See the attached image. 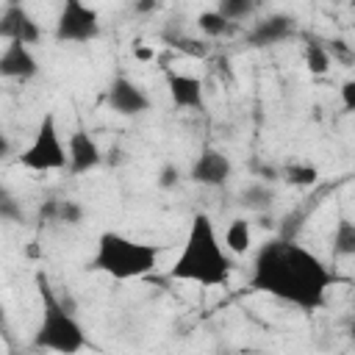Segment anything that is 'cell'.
Instances as JSON below:
<instances>
[{"label":"cell","instance_id":"6da1fadb","mask_svg":"<svg viewBox=\"0 0 355 355\" xmlns=\"http://www.w3.org/2000/svg\"><path fill=\"white\" fill-rule=\"evenodd\" d=\"M338 283V275L288 236H277L266 241L255 258L250 272V288L269 294L280 302H288L300 311H316L324 305L327 291Z\"/></svg>","mask_w":355,"mask_h":355},{"label":"cell","instance_id":"7a4b0ae2","mask_svg":"<svg viewBox=\"0 0 355 355\" xmlns=\"http://www.w3.org/2000/svg\"><path fill=\"white\" fill-rule=\"evenodd\" d=\"M233 275V255L216 236L214 219L208 214H194L183 239L178 258L169 266L172 280L197 283L202 288H225Z\"/></svg>","mask_w":355,"mask_h":355},{"label":"cell","instance_id":"3957f363","mask_svg":"<svg viewBox=\"0 0 355 355\" xmlns=\"http://www.w3.org/2000/svg\"><path fill=\"white\" fill-rule=\"evenodd\" d=\"M161 250L155 244L130 239L116 230H103L97 236V247L92 255V269L103 272L114 280H139L155 272Z\"/></svg>","mask_w":355,"mask_h":355},{"label":"cell","instance_id":"277c9868","mask_svg":"<svg viewBox=\"0 0 355 355\" xmlns=\"http://www.w3.org/2000/svg\"><path fill=\"white\" fill-rule=\"evenodd\" d=\"M36 288L42 300V319L33 333V347L36 349H50V352H80L86 347V333L83 324L75 319L72 308L53 291L47 275L39 269L36 272Z\"/></svg>","mask_w":355,"mask_h":355},{"label":"cell","instance_id":"5b68a950","mask_svg":"<svg viewBox=\"0 0 355 355\" xmlns=\"http://www.w3.org/2000/svg\"><path fill=\"white\" fill-rule=\"evenodd\" d=\"M19 164L31 172H55V169H67V144L61 139L58 130V119L55 114H44L36 125V133L31 139V144L19 153Z\"/></svg>","mask_w":355,"mask_h":355},{"label":"cell","instance_id":"8992f818","mask_svg":"<svg viewBox=\"0 0 355 355\" xmlns=\"http://www.w3.org/2000/svg\"><path fill=\"white\" fill-rule=\"evenodd\" d=\"M53 36L64 44H86L100 36V14L86 0H61Z\"/></svg>","mask_w":355,"mask_h":355},{"label":"cell","instance_id":"52a82bcc","mask_svg":"<svg viewBox=\"0 0 355 355\" xmlns=\"http://www.w3.org/2000/svg\"><path fill=\"white\" fill-rule=\"evenodd\" d=\"M103 100H105V105H108L114 114H119V116H139V114H147L150 105H153L150 94H147L136 80H130L128 75H116V78L105 86Z\"/></svg>","mask_w":355,"mask_h":355},{"label":"cell","instance_id":"ba28073f","mask_svg":"<svg viewBox=\"0 0 355 355\" xmlns=\"http://www.w3.org/2000/svg\"><path fill=\"white\" fill-rule=\"evenodd\" d=\"M230 178H233V161L219 147H202L200 155L194 158L191 169H189V180L208 186V189H219Z\"/></svg>","mask_w":355,"mask_h":355},{"label":"cell","instance_id":"9c48e42d","mask_svg":"<svg viewBox=\"0 0 355 355\" xmlns=\"http://www.w3.org/2000/svg\"><path fill=\"white\" fill-rule=\"evenodd\" d=\"M0 39L22 42V44H36L42 39L39 22L19 0H8L6 8L0 11Z\"/></svg>","mask_w":355,"mask_h":355},{"label":"cell","instance_id":"30bf717a","mask_svg":"<svg viewBox=\"0 0 355 355\" xmlns=\"http://www.w3.org/2000/svg\"><path fill=\"white\" fill-rule=\"evenodd\" d=\"M100 164H103V150H100L97 139L83 128L72 130L67 139V169L72 175H86V172L97 169Z\"/></svg>","mask_w":355,"mask_h":355},{"label":"cell","instance_id":"8fae6325","mask_svg":"<svg viewBox=\"0 0 355 355\" xmlns=\"http://www.w3.org/2000/svg\"><path fill=\"white\" fill-rule=\"evenodd\" d=\"M297 33V22L291 14H283V11H275V14H266L261 17L250 31H247V44L250 47H275L286 39H291Z\"/></svg>","mask_w":355,"mask_h":355},{"label":"cell","instance_id":"7c38bea8","mask_svg":"<svg viewBox=\"0 0 355 355\" xmlns=\"http://www.w3.org/2000/svg\"><path fill=\"white\" fill-rule=\"evenodd\" d=\"M164 80H166V92H169V100L175 108H183V111H202L205 108V89H202L200 78H194L189 72L166 69Z\"/></svg>","mask_w":355,"mask_h":355},{"label":"cell","instance_id":"4fadbf2b","mask_svg":"<svg viewBox=\"0 0 355 355\" xmlns=\"http://www.w3.org/2000/svg\"><path fill=\"white\" fill-rule=\"evenodd\" d=\"M39 75V61L31 50V44L22 42H6L0 50V78L6 80H31Z\"/></svg>","mask_w":355,"mask_h":355},{"label":"cell","instance_id":"5bb4252c","mask_svg":"<svg viewBox=\"0 0 355 355\" xmlns=\"http://www.w3.org/2000/svg\"><path fill=\"white\" fill-rule=\"evenodd\" d=\"M36 216H39V222H53V225H80L86 216V208L78 200L53 197V200H44L39 205Z\"/></svg>","mask_w":355,"mask_h":355},{"label":"cell","instance_id":"9a60e30c","mask_svg":"<svg viewBox=\"0 0 355 355\" xmlns=\"http://www.w3.org/2000/svg\"><path fill=\"white\" fill-rule=\"evenodd\" d=\"M222 244H225V250H227L230 255H244V252L250 250V244H252V227H250V222H247L244 216L230 219Z\"/></svg>","mask_w":355,"mask_h":355},{"label":"cell","instance_id":"2e32d148","mask_svg":"<svg viewBox=\"0 0 355 355\" xmlns=\"http://www.w3.org/2000/svg\"><path fill=\"white\" fill-rule=\"evenodd\" d=\"M280 178L288 183V186H297V189H308L319 180V169L311 164V161H288L286 166H280Z\"/></svg>","mask_w":355,"mask_h":355},{"label":"cell","instance_id":"e0dca14e","mask_svg":"<svg viewBox=\"0 0 355 355\" xmlns=\"http://www.w3.org/2000/svg\"><path fill=\"white\" fill-rule=\"evenodd\" d=\"M275 202V189L263 180H252L250 186L241 189V205L250 211H263Z\"/></svg>","mask_w":355,"mask_h":355},{"label":"cell","instance_id":"ac0fdd59","mask_svg":"<svg viewBox=\"0 0 355 355\" xmlns=\"http://www.w3.org/2000/svg\"><path fill=\"white\" fill-rule=\"evenodd\" d=\"M333 252L341 258L355 255V222L349 216H341L333 230Z\"/></svg>","mask_w":355,"mask_h":355},{"label":"cell","instance_id":"d6986e66","mask_svg":"<svg viewBox=\"0 0 355 355\" xmlns=\"http://www.w3.org/2000/svg\"><path fill=\"white\" fill-rule=\"evenodd\" d=\"M233 25H236V22H230L227 17H222L216 8H211V11H202V14L197 17V28H200V33H205L208 39H219V36H227V33L233 31Z\"/></svg>","mask_w":355,"mask_h":355},{"label":"cell","instance_id":"ffe728a7","mask_svg":"<svg viewBox=\"0 0 355 355\" xmlns=\"http://www.w3.org/2000/svg\"><path fill=\"white\" fill-rule=\"evenodd\" d=\"M302 55H305V69L311 75H324L333 64V55H330L327 44H322V42H308Z\"/></svg>","mask_w":355,"mask_h":355},{"label":"cell","instance_id":"44dd1931","mask_svg":"<svg viewBox=\"0 0 355 355\" xmlns=\"http://www.w3.org/2000/svg\"><path fill=\"white\" fill-rule=\"evenodd\" d=\"M258 8H261V0H216V11L227 17L230 22L250 19Z\"/></svg>","mask_w":355,"mask_h":355},{"label":"cell","instance_id":"7402d4cb","mask_svg":"<svg viewBox=\"0 0 355 355\" xmlns=\"http://www.w3.org/2000/svg\"><path fill=\"white\" fill-rule=\"evenodd\" d=\"M164 39L178 47L183 55H191V58H205L208 55V42L202 39H191V36H183V33H164Z\"/></svg>","mask_w":355,"mask_h":355},{"label":"cell","instance_id":"603a6c76","mask_svg":"<svg viewBox=\"0 0 355 355\" xmlns=\"http://www.w3.org/2000/svg\"><path fill=\"white\" fill-rule=\"evenodd\" d=\"M0 219L3 222H25V211H22V205H19V200L11 194V191H6L3 186H0Z\"/></svg>","mask_w":355,"mask_h":355},{"label":"cell","instance_id":"cb8c5ba5","mask_svg":"<svg viewBox=\"0 0 355 355\" xmlns=\"http://www.w3.org/2000/svg\"><path fill=\"white\" fill-rule=\"evenodd\" d=\"M178 180H180V169L175 164H164L161 172H158V186L161 189H172V186H178Z\"/></svg>","mask_w":355,"mask_h":355},{"label":"cell","instance_id":"d4e9b609","mask_svg":"<svg viewBox=\"0 0 355 355\" xmlns=\"http://www.w3.org/2000/svg\"><path fill=\"white\" fill-rule=\"evenodd\" d=\"M341 103H344V111H355V80H344L341 83Z\"/></svg>","mask_w":355,"mask_h":355},{"label":"cell","instance_id":"484cf974","mask_svg":"<svg viewBox=\"0 0 355 355\" xmlns=\"http://www.w3.org/2000/svg\"><path fill=\"white\" fill-rule=\"evenodd\" d=\"M158 8V0H133V11L136 14H153Z\"/></svg>","mask_w":355,"mask_h":355},{"label":"cell","instance_id":"4316f807","mask_svg":"<svg viewBox=\"0 0 355 355\" xmlns=\"http://www.w3.org/2000/svg\"><path fill=\"white\" fill-rule=\"evenodd\" d=\"M8 155H11V141H8L6 130L0 128V161H3V158H8Z\"/></svg>","mask_w":355,"mask_h":355},{"label":"cell","instance_id":"83f0119b","mask_svg":"<svg viewBox=\"0 0 355 355\" xmlns=\"http://www.w3.org/2000/svg\"><path fill=\"white\" fill-rule=\"evenodd\" d=\"M133 55H136V58H141V61H147V58H153L155 53H153V50H147V47H133Z\"/></svg>","mask_w":355,"mask_h":355},{"label":"cell","instance_id":"f1b7e54d","mask_svg":"<svg viewBox=\"0 0 355 355\" xmlns=\"http://www.w3.org/2000/svg\"><path fill=\"white\" fill-rule=\"evenodd\" d=\"M0 333H3V336H8V316H6L3 302H0Z\"/></svg>","mask_w":355,"mask_h":355}]
</instances>
